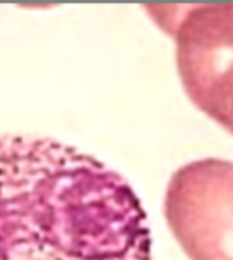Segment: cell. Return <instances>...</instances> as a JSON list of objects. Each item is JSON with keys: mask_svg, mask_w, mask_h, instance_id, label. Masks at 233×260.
I'll list each match as a JSON object with an SVG mask.
<instances>
[{"mask_svg": "<svg viewBox=\"0 0 233 260\" xmlns=\"http://www.w3.org/2000/svg\"><path fill=\"white\" fill-rule=\"evenodd\" d=\"M175 38L187 97L233 135V5H146Z\"/></svg>", "mask_w": 233, "mask_h": 260, "instance_id": "cell-2", "label": "cell"}, {"mask_svg": "<svg viewBox=\"0 0 233 260\" xmlns=\"http://www.w3.org/2000/svg\"><path fill=\"white\" fill-rule=\"evenodd\" d=\"M0 260H152L148 214L94 155L0 135Z\"/></svg>", "mask_w": 233, "mask_h": 260, "instance_id": "cell-1", "label": "cell"}, {"mask_svg": "<svg viewBox=\"0 0 233 260\" xmlns=\"http://www.w3.org/2000/svg\"><path fill=\"white\" fill-rule=\"evenodd\" d=\"M163 214L190 260H233V162L206 157L179 167Z\"/></svg>", "mask_w": 233, "mask_h": 260, "instance_id": "cell-3", "label": "cell"}]
</instances>
